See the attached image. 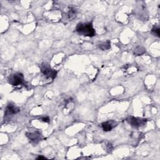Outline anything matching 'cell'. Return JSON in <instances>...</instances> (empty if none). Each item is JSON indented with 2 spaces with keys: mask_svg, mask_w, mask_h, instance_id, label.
Listing matches in <instances>:
<instances>
[{
  "mask_svg": "<svg viewBox=\"0 0 160 160\" xmlns=\"http://www.w3.org/2000/svg\"><path fill=\"white\" fill-rule=\"evenodd\" d=\"M76 31L83 36L93 37L95 35L96 32L91 23H79L76 27Z\"/></svg>",
  "mask_w": 160,
  "mask_h": 160,
  "instance_id": "6da1fadb",
  "label": "cell"
},
{
  "mask_svg": "<svg viewBox=\"0 0 160 160\" xmlns=\"http://www.w3.org/2000/svg\"><path fill=\"white\" fill-rule=\"evenodd\" d=\"M126 121L132 127L138 128L143 126L146 123V119L139 118H135L133 116H130L126 119Z\"/></svg>",
  "mask_w": 160,
  "mask_h": 160,
  "instance_id": "7a4b0ae2",
  "label": "cell"
},
{
  "mask_svg": "<svg viewBox=\"0 0 160 160\" xmlns=\"http://www.w3.org/2000/svg\"><path fill=\"white\" fill-rule=\"evenodd\" d=\"M24 81V76L23 74L17 73L10 76L8 78V82L13 86H18L21 85Z\"/></svg>",
  "mask_w": 160,
  "mask_h": 160,
  "instance_id": "3957f363",
  "label": "cell"
},
{
  "mask_svg": "<svg viewBox=\"0 0 160 160\" xmlns=\"http://www.w3.org/2000/svg\"><path fill=\"white\" fill-rule=\"evenodd\" d=\"M41 73L48 78L55 79L57 75V72L46 65L41 66Z\"/></svg>",
  "mask_w": 160,
  "mask_h": 160,
  "instance_id": "277c9868",
  "label": "cell"
},
{
  "mask_svg": "<svg viewBox=\"0 0 160 160\" xmlns=\"http://www.w3.org/2000/svg\"><path fill=\"white\" fill-rule=\"evenodd\" d=\"M27 136L32 143L36 144L42 139L41 134L38 132L27 133Z\"/></svg>",
  "mask_w": 160,
  "mask_h": 160,
  "instance_id": "5b68a950",
  "label": "cell"
},
{
  "mask_svg": "<svg viewBox=\"0 0 160 160\" xmlns=\"http://www.w3.org/2000/svg\"><path fill=\"white\" fill-rule=\"evenodd\" d=\"M20 111V109L16 107L13 105L10 104L7 106L6 108L5 111V116H13V114H15Z\"/></svg>",
  "mask_w": 160,
  "mask_h": 160,
  "instance_id": "8992f818",
  "label": "cell"
},
{
  "mask_svg": "<svg viewBox=\"0 0 160 160\" xmlns=\"http://www.w3.org/2000/svg\"><path fill=\"white\" fill-rule=\"evenodd\" d=\"M114 126L116 125H115V122L113 121H106V122H104L101 124L102 128H103V131H111Z\"/></svg>",
  "mask_w": 160,
  "mask_h": 160,
  "instance_id": "52a82bcc",
  "label": "cell"
},
{
  "mask_svg": "<svg viewBox=\"0 0 160 160\" xmlns=\"http://www.w3.org/2000/svg\"><path fill=\"white\" fill-rule=\"evenodd\" d=\"M76 16V11L74 8H70L69 11L66 13L65 15L66 18L67 20L71 21L73 19H74Z\"/></svg>",
  "mask_w": 160,
  "mask_h": 160,
  "instance_id": "ba28073f",
  "label": "cell"
},
{
  "mask_svg": "<svg viewBox=\"0 0 160 160\" xmlns=\"http://www.w3.org/2000/svg\"><path fill=\"white\" fill-rule=\"evenodd\" d=\"M99 48L102 49L103 51L105 50H108L109 49H110L111 48V43L110 41H106L105 42H103L100 43L98 45Z\"/></svg>",
  "mask_w": 160,
  "mask_h": 160,
  "instance_id": "9c48e42d",
  "label": "cell"
},
{
  "mask_svg": "<svg viewBox=\"0 0 160 160\" xmlns=\"http://www.w3.org/2000/svg\"><path fill=\"white\" fill-rule=\"evenodd\" d=\"M145 52H146V49L143 47L138 46L135 48V49H134V55L139 56V55H142L144 54L145 53Z\"/></svg>",
  "mask_w": 160,
  "mask_h": 160,
  "instance_id": "30bf717a",
  "label": "cell"
},
{
  "mask_svg": "<svg viewBox=\"0 0 160 160\" xmlns=\"http://www.w3.org/2000/svg\"><path fill=\"white\" fill-rule=\"evenodd\" d=\"M152 33L155 36H156L158 37H159V28L158 27H154L152 29Z\"/></svg>",
  "mask_w": 160,
  "mask_h": 160,
  "instance_id": "8fae6325",
  "label": "cell"
},
{
  "mask_svg": "<svg viewBox=\"0 0 160 160\" xmlns=\"http://www.w3.org/2000/svg\"><path fill=\"white\" fill-rule=\"evenodd\" d=\"M41 119H42L43 121H44V122H46V123H49V120H50L49 118V117H48V116L44 117Z\"/></svg>",
  "mask_w": 160,
  "mask_h": 160,
  "instance_id": "7c38bea8",
  "label": "cell"
},
{
  "mask_svg": "<svg viewBox=\"0 0 160 160\" xmlns=\"http://www.w3.org/2000/svg\"><path fill=\"white\" fill-rule=\"evenodd\" d=\"M45 159V157L42 156H40L39 157L37 158V159Z\"/></svg>",
  "mask_w": 160,
  "mask_h": 160,
  "instance_id": "4fadbf2b",
  "label": "cell"
}]
</instances>
